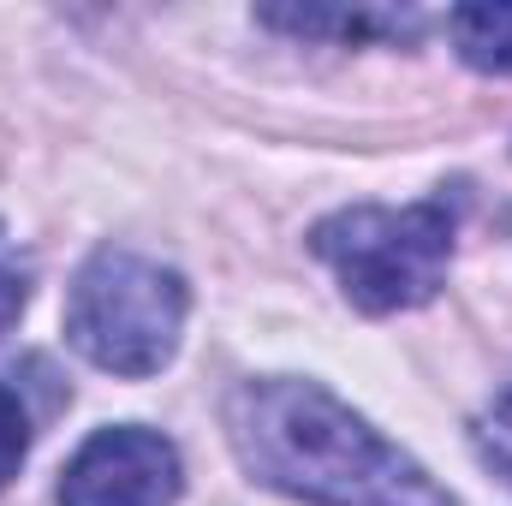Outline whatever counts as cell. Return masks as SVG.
I'll return each mask as SVG.
<instances>
[{
    "label": "cell",
    "instance_id": "52a82bcc",
    "mask_svg": "<svg viewBox=\"0 0 512 506\" xmlns=\"http://www.w3.org/2000/svg\"><path fill=\"white\" fill-rule=\"evenodd\" d=\"M24 453H30V411H24V393L0 381V489L18 477Z\"/></svg>",
    "mask_w": 512,
    "mask_h": 506
},
{
    "label": "cell",
    "instance_id": "6da1fadb",
    "mask_svg": "<svg viewBox=\"0 0 512 506\" xmlns=\"http://www.w3.org/2000/svg\"><path fill=\"white\" fill-rule=\"evenodd\" d=\"M227 441L251 483L304 506H459L399 441L310 376H245L227 405Z\"/></svg>",
    "mask_w": 512,
    "mask_h": 506
},
{
    "label": "cell",
    "instance_id": "3957f363",
    "mask_svg": "<svg viewBox=\"0 0 512 506\" xmlns=\"http://www.w3.org/2000/svg\"><path fill=\"white\" fill-rule=\"evenodd\" d=\"M191 316V286L179 268L126 245L84 256L66 292V346L108 376H161L179 358Z\"/></svg>",
    "mask_w": 512,
    "mask_h": 506
},
{
    "label": "cell",
    "instance_id": "8992f818",
    "mask_svg": "<svg viewBox=\"0 0 512 506\" xmlns=\"http://www.w3.org/2000/svg\"><path fill=\"white\" fill-rule=\"evenodd\" d=\"M453 48L471 72L489 78H512V0H471L447 12Z\"/></svg>",
    "mask_w": 512,
    "mask_h": 506
},
{
    "label": "cell",
    "instance_id": "5b68a950",
    "mask_svg": "<svg viewBox=\"0 0 512 506\" xmlns=\"http://www.w3.org/2000/svg\"><path fill=\"white\" fill-rule=\"evenodd\" d=\"M256 24L286 36H340V42H417L423 12L411 6H256Z\"/></svg>",
    "mask_w": 512,
    "mask_h": 506
},
{
    "label": "cell",
    "instance_id": "277c9868",
    "mask_svg": "<svg viewBox=\"0 0 512 506\" xmlns=\"http://www.w3.org/2000/svg\"><path fill=\"white\" fill-rule=\"evenodd\" d=\"M179 495L185 459L149 423L96 429L60 471V506H173Z\"/></svg>",
    "mask_w": 512,
    "mask_h": 506
},
{
    "label": "cell",
    "instance_id": "7a4b0ae2",
    "mask_svg": "<svg viewBox=\"0 0 512 506\" xmlns=\"http://www.w3.org/2000/svg\"><path fill=\"white\" fill-rule=\"evenodd\" d=\"M465 215V185H441L423 203L387 209V203H352L310 227V251L322 256L364 316H399L429 304L447 286V262Z\"/></svg>",
    "mask_w": 512,
    "mask_h": 506
},
{
    "label": "cell",
    "instance_id": "ba28073f",
    "mask_svg": "<svg viewBox=\"0 0 512 506\" xmlns=\"http://www.w3.org/2000/svg\"><path fill=\"white\" fill-rule=\"evenodd\" d=\"M24 304H30V262L18 256L12 233H6V221H0V334L18 328Z\"/></svg>",
    "mask_w": 512,
    "mask_h": 506
},
{
    "label": "cell",
    "instance_id": "9c48e42d",
    "mask_svg": "<svg viewBox=\"0 0 512 506\" xmlns=\"http://www.w3.org/2000/svg\"><path fill=\"white\" fill-rule=\"evenodd\" d=\"M477 447H483V459L512 483V381L489 399V411L477 417Z\"/></svg>",
    "mask_w": 512,
    "mask_h": 506
}]
</instances>
